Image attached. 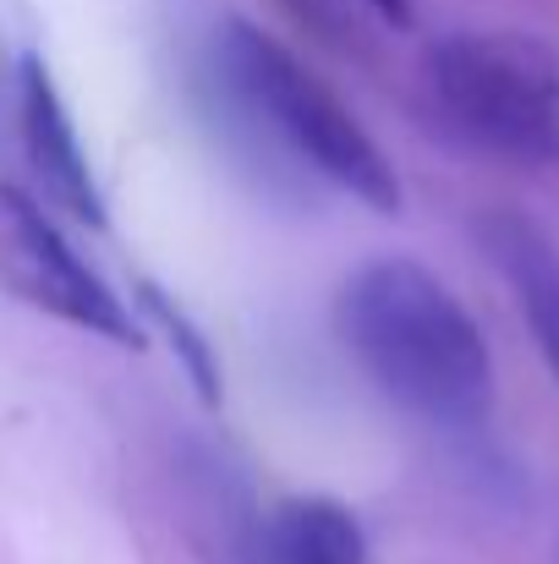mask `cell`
Masks as SVG:
<instances>
[{"label": "cell", "mask_w": 559, "mask_h": 564, "mask_svg": "<svg viewBox=\"0 0 559 564\" xmlns=\"http://www.w3.org/2000/svg\"><path fill=\"white\" fill-rule=\"evenodd\" d=\"M0 285L17 302H28L83 335L138 346V324H132L127 302L77 258V247L61 236V225L11 182H0Z\"/></svg>", "instance_id": "4"}, {"label": "cell", "mask_w": 559, "mask_h": 564, "mask_svg": "<svg viewBox=\"0 0 559 564\" xmlns=\"http://www.w3.org/2000/svg\"><path fill=\"white\" fill-rule=\"evenodd\" d=\"M335 329L368 383L433 427H477L494 411V357L461 296L411 258H373L335 296Z\"/></svg>", "instance_id": "1"}, {"label": "cell", "mask_w": 559, "mask_h": 564, "mask_svg": "<svg viewBox=\"0 0 559 564\" xmlns=\"http://www.w3.org/2000/svg\"><path fill=\"white\" fill-rule=\"evenodd\" d=\"M422 88L466 149L527 171L559 165V61L533 33H450L428 50Z\"/></svg>", "instance_id": "3"}, {"label": "cell", "mask_w": 559, "mask_h": 564, "mask_svg": "<svg viewBox=\"0 0 559 564\" xmlns=\"http://www.w3.org/2000/svg\"><path fill=\"white\" fill-rule=\"evenodd\" d=\"M208 83L230 116L264 143H275L302 171L352 192L373 214H400V176L352 116V105L308 72L275 33L247 17H225L208 33Z\"/></svg>", "instance_id": "2"}, {"label": "cell", "mask_w": 559, "mask_h": 564, "mask_svg": "<svg viewBox=\"0 0 559 564\" xmlns=\"http://www.w3.org/2000/svg\"><path fill=\"white\" fill-rule=\"evenodd\" d=\"M477 241L483 252L494 258V269L505 274V285L516 291V307L544 351V362L555 368L559 378V247L555 236L516 214V208H494L477 219Z\"/></svg>", "instance_id": "6"}, {"label": "cell", "mask_w": 559, "mask_h": 564, "mask_svg": "<svg viewBox=\"0 0 559 564\" xmlns=\"http://www.w3.org/2000/svg\"><path fill=\"white\" fill-rule=\"evenodd\" d=\"M17 127H22V154L39 176L44 197L88 225V230H105V197H99V182L88 171V154L77 143V127L66 116V99L50 77V66L39 55H22V72H17Z\"/></svg>", "instance_id": "5"}, {"label": "cell", "mask_w": 559, "mask_h": 564, "mask_svg": "<svg viewBox=\"0 0 559 564\" xmlns=\"http://www.w3.org/2000/svg\"><path fill=\"white\" fill-rule=\"evenodd\" d=\"M247 564H368V532L330 494H291L247 532Z\"/></svg>", "instance_id": "7"}, {"label": "cell", "mask_w": 559, "mask_h": 564, "mask_svg": "<svg viewBox=\"0 0 559 564\" xmlns=\"http://www.w3.org/2000/svg\"><path fill=\"white\" fill-rule=\"evenodd\" d=\"M138 307H143L149 324L171 340L176 362L186 368L192 389H197V400H203V405H219V362H214V346L203 340V329L192 324V313H186L171 291H160L154 280H138Z\"/></svg>", "instance_id": "8"}]
</instances>
